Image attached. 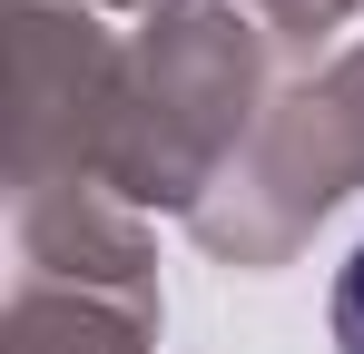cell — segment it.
Segmentation results:
<instances>
[{
    "mask_svg": "<svg viewBox=\"0 0 364 354\" xmlns=\"http://www.w3.org/2000/svg\"><path fill=\"white\" fill-rule=\"evenodd\" d=\"M335 345L364 354V256L345 266V286H335Z\"/></svg>",
    "mask_w": 364,
    "mask_h": 354,
    "instance_id": "1",
    "label": "cell"
}]
</instances>
